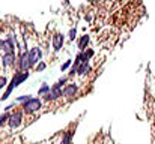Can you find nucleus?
Segmentation results:
<instances>
[{
    "label": "nucleus",
    "instance_id": "1a4fd4ad",
    "mask_svg": "<svg viewBox=\"0 0 155 144\" xmlns=\"http://www.w3.org/2000/svg\"><path fill=\"white\" fill-rule=\"evenodd\" d=\"M60 98H63V89H56V87H51V90L44 96L45 101H57Z\"/></svg>",
    "mask_w": 155,
    "mask_h": 144
},
{
    "label": "nucleus",
    "instance_id": "2eb2a0df",
    "mask_svg": "<svg viewBox=\"0 0 155 144\" xmlns=\"http://www.w3.org/2000/svg\"><path fill=\"white\" fill-rule=\"evenodd\" d=\"M71 138H72V132H71V131L63 132V137H62V144H71Z\"/></svg>",
    "mask_w": 155,
    "mask_h": 144
},
{
    "label": "nucleus",
    "instance_id": "a211bd4d",
    "mask_svg": "<svg viewBox=\"0 0 155 144\" xmlns=\"http://www.w3.org/2000/svg\"><path fill=\"white\" fill-rule=\"evenodd\" d=\"M77 71H78V65L72 63V66L69 68V72H68V77H75L77 75Z\"/></svg>",
    "mask_w": 155,
    "mask_h": 144
},
{
    "label": "nucleus",
    "instance_id": "5701e85b",
    "mask_svg": "<svg viewBox=\"0 0 155 144\" xmlns=\"http://www.w3.org/2000/svg\"><path fill=\"white\" fill-rule=\"evenodd\" d=\"M35 68H36V71H38V72H42V71H44V69L47 68V65H45L44 62H39V63H38V65H36Z\"/></svg>",
    "mask_w": 155,
    "mask_h": 144
},
{
    "label": "nucleus",
    "instance_id": "6ab92c4d",
    "mask_svg": "<svg viewBox=\"0 0 155 144\" xmlns=\"http://www.w3.org/2000/svg\"><path fill=\"white\" fill-rule=\"evenodd\" d=\"M72 63H74L72 60H66V62H65V63H63V65L60 66V71L63 72V71H66V69H69V68L72 66Z\"/></svg>",
    "mask_w": 155,
    "mask_h": 144
},
{
    "label": "nucleus",
    "instance_id": "20e7f679",
    "mask_svg": "<svg viewBox=\"0 0 155 144\" xmlns=\"http://www.w3.org/2000/svg\"><path fill=\"white\" fill-rule=\"evenodd\" d=\"M17 62H18V57H17L15 53H8V54L2 56V66H3V69H12Z\"/></svg>",
    "mask_w": 155,
    "mask_h": 144
},
{
    "label": "nucleus",
    "instance_id": "9d476101",
    "mask_svg": "<svg viewBox=\"0 0 155 144\" xmlns=\"http://www.w3.org/2000/svg\"><path fill=\"white\" fill-rule=\"evenodd\" d=\"M91 71H92L91 63H89V62H83V63H80V65H78L77 75H78V77H86L87 74H91Z\"/></svg>",
    "mask_w": 155,
    "mask_h": 144
},
{
    "label": "nucleus",
    "instance_id": "423d86ee",
    "mask_svg": "<svg viewBox=\"0 0 155 144\" xmlns=\"http://www.w3.org/2000/svg\"><path fill=\"white\" fill-rule=\"evenodd\" d=\"M17 65H18V69H20V71H29V69L32 68L30 59H29V51H27V50H24V51L18 56Z\"/></svg>",
    "mask_w": 155,
    "mask_h": 144
},
{
    "label": "nucleus",
    "instance_id": "dca6fc26",
    "mask_svg": "<svg viewBox=\"0 0 155 144\" xmlns=\"http://www.w3.org/2000/svg\"><path fill=\"white\" fill-rule=\"evenodd\" d=\"M9 117H11V113L9 111H5L2 116H0V128L5 125V123H8V120H9Z\"/></svg>",
    "mask_w": 155,
    "mask_h": 144
},
{
    "label": "nucleus",
    "instance_id": "f03ea898",
    "mask_svg": "<svg viewBox=\"0 0 155 144\" xmlns=\"http://www.w3.org/2000/svg\"><path fill=\"white\" fill-rule=\"evenodd\" d=\"M0 51L3 54H8V53H15L17 51V42L14 41L12 36H8V38H0Z\"/></svg>",
    "mask_w": 155,
    "mask_h": 144
},
{
    "label": "nucleus",
    "instance_id": "412c9836",
    "mask_svg": "<svg viewBox=\"0 0 155 144\" xmlns=\"http://www.w3.org/2000/svg\"><path fill=\"white\" fill-rule=\"evenodd\" d=\"M29 99H32V96H30V95H23V96H18V98H17L15 101H17V102H21V104H23V102H26V101H29Z\"/></svg>",
    "mask_w": 155,
    "mask_h": 144
},
{
    "label": "nucleus",
    "instance_id": "7ed1b4c3",
    "mask_svg": "<svg viewBox=\"0 0 155 144\" xmlns=\"http://www.w3.org/2000/svg\"><path fill=\"white\" fill-rule=\"evenodd\" d=\"M29 59H30L32 68L36 66L39 62H42V48L39 45H32L29 48Z\"/></svg>",
    "mask_w": 155,
    "mask_h": 144
},
{
    "label": "nucleus",
    "instance_id": "aec40b11",
    "mask_svg": "<svg viewBox=\"0 0 155 144\" xmlns=\"http://www.w3.org/2000/svg\"><path fill=\"white\" fill-rule=\"evenodd\" d=\"M84 54H86V57H87L89 60H92V57H94L95 51H94L92 48H86V50H84Z\"/></svg>",
    "mask_w": 155,
    "mask_h": 144
},
{
    "label": "nucleus",
    "instance_id": "39448f33",
    "mask_svg": "<svg viewBox=\"0 0 155 144\" xmlns=\"http://www.w3.org/2000/svg\"><path fill=\"white\" fill-rule=\"evenodd\" d=\"M23 110L21 111H14V113H11V117H9V120H8V125H9V128L11 129H18L20 128V125L23 123Z\"/></svg>",
    "mask_w": 155,
    "mask_h": 144
},
{
    "label": "nucleus",
    "instance_id": "4468645a",
    "mask_svg": "<svg viewBox=\"0 0 155 144\" xmlns=\"http://www.w3.org/2000/svg\"><path fill=\"white\" fill-rule=\"evenodd\" d=\"M50 90H51V87H50L48 84H42V86L39 87V90H38V96H42V98H44Z\"/></svg>",
    "mask_w": 155,
    "mask_h": 144
},
{
    "label": "nucleus",
    "instance_id": "4be33fe9",
    "mask_svg": "<svg viewBox=\"0 0 155 144\" xmlns=\"http://www.w3.org/2000/svg\"><path fill=\"white\" fill-rule=\"evenodd\" d=\"M8 83H9V81H8V78H6L5 75H2V77H0V90H2L3 87H6V86H8Z\"/></svg>",
    "mask_w": 155,
    "mask_h": 144
},
{
    "label": "nucleus",
    "instance_id": "9b49d317",
    "mask_svg": "<svg viewBox=\"0 0 155 144\" xmlns=\"http://www.w3.org/2000/svg\"><path fill=\"white\" fill-rule=\"evenodd\" d=\"M89 42H91V36L89 35H81L78 39H77V45H78V50L80 51H84L87 45H89Z\"/></svg>",
    "mask_w": 155,
    "mask_h": 144
},
{
    "label": "nucleus",
    "instance_id": "ddd939ff",
    "mask_svg": "<svg viewBox=\"0 0 155 144\" xmlns=\"http://www.w3.org/2000/svg\"><path fill=\"white\" fill-rule=\"evenodd\" d=\"M68 84V77H62V78H59V81L57 83H54L51 87H56V89H63L65 86Z\"/></svg>",
    "mask_w": 155,
    "mask_h": 144
},
{
    "label": "nucleus",
    "instance_id": "f257e3e1",
    "mask_svg": "<svg viewBox=\"0 0 155 144\" xmlns=\"http://www.w3.org/2000/svg\"><path fill=\"white\" fill-rule=\"evenodd\" d=\"M21 108H23L24 114H29V116L30 114H35V113H38L42 108V99L41 98H32V99L23 102Z\"/></svg>",
    "mask_w": 155,
    "mask_h": 144
},
{
    "label": "nucleus",
    "instance_id": "0eeeda50",
    "mask_svg": "<svg viewBox=\"0 0 155 144\" xmlns=\"http://www.w3.org/2000/svg\"><path fill=\"white\" fill-rule=\"evenodd\" d=\"M77 93H78V86H77L75 83H68V84L63 87V96H65L66 99L75 98Z\"/></svg>",
    "mask_w": 155,
    "mask_h": 144
},
{
    "label": "nucleus",
    "instance_id": "f8f14e48",
    "mask_svg": "<svg viewBox=\"0 0 155 144\" xmlns=\"http://www.w3.org/2000/svg\"><path fill=\"white\" fill-rule=\"evenodd\" d=\"M83 62H91L87 57H86V54H84V51H78L77 53V56H75V65H80V63H83Z\"/></svg>",
    "mask_w": 155,
    "mask_h": 144
},
{
    "label": "nucleus",
    "instance_id": "6e6552de",
    "mask_svg": "<svg viewBox=\"0 0 155 144\" xmlns=\"http://www.w3.org/2000/svg\"><path fill=\"white\" fill-rule=\"evenodd\" d=\"M63 44H65V36L62 33H54L51 38V45H53V50L54 51H60L63 48Z\"/></svg>",
    "mask_w": 155,
    "mask_h": 144
},
{
    "label": "nucleus",
    "instance_id": "f3484780",
    "mask_svg": "<svg viewBox=\"0 0 155 144\" xmlns=\"http://www.w3.org/2000/svg\"><path fill=\"white\" fill-rule=\"evenodd\" d=\"M77 38V27H71L69 32H68V39L69 41H75Z\"/></svg>",
    "mask_w": 155,
    "mask_h": 144
}]
</instances>
